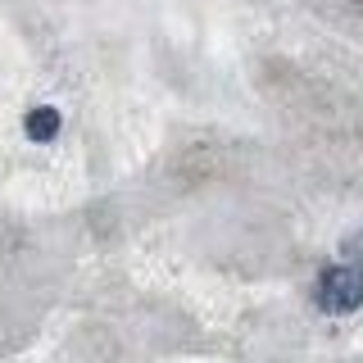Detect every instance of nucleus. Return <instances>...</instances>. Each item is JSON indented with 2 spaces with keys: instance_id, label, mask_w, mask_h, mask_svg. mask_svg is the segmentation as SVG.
<instances>
[{
  "instance_id": "1",
  "label": "nucleus",
  "mask_w": 363,
  "mask_h": 363,
  "mask_svg": "<svg viewBox=\"0 0 363 363\" xmlns=\"http://www.w3.org/2000/svg\"><path fill=\"white\" fill-rule=\"evenodd\" d=\"M318 304L327 313H350L363 304V268L359 264H336L318 277Z\"/></svg>"
},
{
  "instance_id": "2",
  "label": "nucleus",
  "mask_w": 363,
  "mask_h": 363,
  "mask_svg": "<svg viewBox=\"0 0 363 363\" xmlns=\"http://www.w3.org/2000/svg\"><path fill=\"white\" fill-rule=\"evenodd\" d=\"M55 132H60V109L37 105V109L28 113V136H32V141H50Z\"/></svg>"
}]
</instances>
